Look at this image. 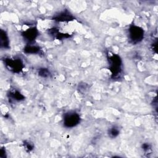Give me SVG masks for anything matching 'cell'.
I'll return each instance as SVG.
<instances>
[{"label": "cell", "instance_id": "obj_1", "mask_svg": "<svg viewBox=\"0 0 158 158\" xmlns=\"http://www.w3.org/2000/svg\"><path fill=\"white\" fill-rule=\"evenodd\" d=\"M130 37L133 42H139L143 37V31L137 27H133L130 30Z\"/></svg>", "mask_w": 158, "mask_h": 158}, {"label": "cell", "instance_id": "obj_2", "mask_svg": "<svg viewBox=\"0 0 158 158\" xmlns=\"http://www.w3.org/2000/svg\"><path fill=\"white\" fill-rule=\"evenodd\" d=\"M79 116L75 113L68 114L65 118V124L68 127H73L77 125L79 122Z\"/></svg>", "mask_w": 158, "mask_h": 158}, {"label": "cell", "instance_id": "obj_3", "mask_svg": "<svg viewBox=\"0 0 158 158\" xmlns=\"http://www.w3.org/2000/svg\"><path fill=\"white\" fill-rule=\"evenodd\" d=\"M6 62L7 65L9 67V68L12 69V70H17L19 68L21 67L22 64L20 63V61L16 59L8 60Z\"/></svg>", "mask_w": 158, "mask_h": 158}]
</instances>
